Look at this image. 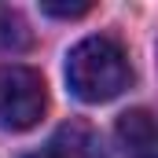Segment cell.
<instances>
[{
	"instance_id": "1",
	"label": "cell",
	"mask_w": 158,
	"mask_h": 158,
	"mask_svg": "<svg viewBox=\"0 0 158 158\" xmlns=\"http://www.w3.org/2000/svg\"><path fill=\"white\" fill-rule=\"evenodd\" d=\"M129 59L118 40L110 37H85L66 55V85L81 103H107L129 88Z\"/></svg>"
},
{
	"instance_id": "4",
	"label": "cell",
	"mask_w": 158,
	"mask_h": 158,
	"mask_svg": "<svg viewBox=\"0 0 158 158\" xmlns=\"http://www.w3.org/2000/svg\"><path fill=\"white\" fill-rule=\"evenodd\" d=\"M26 158H103V151H99L96 132L85 121H66V125L55 129V136L40 151H33Z\"/></svg>"
},
{
	"instance_id": "2",
	"label": "cell",
	"mask_w": 158,
	"mask_h": 158,
	"mask_svg": "<svg viewBox=\"0 0 158 158\" xmlns=\"http://www.w3.org/2000/svg\"><path fill=\"white\" fill-rule=\"evenodd\" d=\"M48 110V88L33 66L4 63L0 66V129L26 132Z\"/></svg>"
},
{
	"instance_id": "5",
	"label": "cell",
	"mask_w": 158,
	"mask_h": 158,
	"mask_svg": "<svg viewBox=\"0 0 158 158\" xmlns=\"http://www.w3.org/2000/svg\"><path fill=\"white\" fill-rule=\"evenodd\" d=\"M40 11L59 19H77V15H88V4H40Z\"/></svg>"
},
{
	"instance_id": "3",
	"label": "cell",
	"mask_w": 158,
	"mask_h": 158,
	"mask_svg": "<svg viewBox=\"0 0 158 158\" xmlns=\"http://www.w3.org/2000/svg\"><path fill=\"white\" fill-rule=\"evenodd\" d=\"M121 158H158V118L147 110H125L114 125Z\"/></svg>"
}]
</instances>
